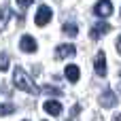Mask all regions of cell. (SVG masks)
<instances>
[{
  "instance_id": "7",
  "label": "cell",
  "mask_w": 121,
  "mask_h": 121,
  "mask_svg": "<svg viewBox=\"0 0 121 121\" xmlns=\"http://www.w3.org/2000/svg\"><path fill=\"white\" fill-rule=\"evenodd\" d=\"M100 104H102L104 108H113V106L117 104V96H115L111 89H104V91L100 94Z\"/></svg>"
},
{
  "instance_id": "11",
  "label": "cell",
  "mask_w": 121,
  "mask_h": 121,
  "mask_svg": "<svg viewBox=\"0 0 121 121\" xmlns=\"http://www.w3.org/2000/svg\"><path fill=\"white\" fill-rule=\"evenodd\" d=\"M9 19H11V9H9V4H4V6H0V30L9 23Z\"/></svg>"
},
{
  "instance_id": "12",
  "label": "cell",
  "mask_w": 121,
  "mask_h": 121,
  "mask_svg": "<svg viewBox=\"0 0 121 121\" xmlns=\"http://www.w3.org/2000/svg\"><path fill=\"white\" fill-rule=\"evenodd\" d=\"M62 32H64L66 36H77V34H79V28H77L74 23H64Z\"/></svg>"
},
{
  "instance_id": "6",
  "label": "cell",
  "mask_w": 121,
  "mask_h": 121,
  "mask_svg": "<svg viewBox=\"0 0 121 121\" xmlns=\"http://www.w3.org/2000/svg\"><path fill=\"white\" fill-rule=\"evenodd\" d=\"M94 68H96V74L98 77H106V55H104V51H98L96 53Z\"/></svg>"
},
{
  "instance_id": "5",
  "label": "cell",
  "mask_w": 121,
  "mask_h": 121,
  "mask_svg": "<svg viewBox=\"0 0 121 121\" xmlns=\"http://www.w3.org/2000/svg\"><path fill=\"white\" fill-rule=\"evenodd\" d=\"M19 47H21V51H23V53H36V49H38V45H36L34 36H30V34L21 36V40H19Z\"/></svg>"
},
{
  "instance_id": "9",
  "label": "cell",
  "mask_w": 121,
  "mask_h": 121,
  "mask_svg": "<svg viewBox=\"0 0 121 121\" xmlns=\"http://www.w3.org/2000/svg\"><path fill=\"white\" fill-rule=\"evenodd\" d=\"M43 108H45L49 115H53V117H60V115H62V111H64V108H62V104H60L57 100H47V102L43 104Z\"/></svg>"
},
{
  "instance_id": "14",
  "label": "cell",
  "mask_w": 121,
  "mask_h": 121,
  "mask_svg": "<svg viewBox=\"0 0 121 121\" xmlns=\"http://www.w3.org/2000/svg\"><path fill=\"white\" fill-rule=\"evenodd\" d=\"M11 113H15V106H13V104H0V115H2V117H6V115H11Z\"/></svg>"
},
{
  "instance_id": "16",
  "label": "cell",
  "mask_w": 121,
  "mask_h": 121,
  "mask_svg": "<svg viewBox=\"0 0 121 121\" xmlns=\"http://www.w3.org/2000/svg\"><path fill=\"white\" fill-rule=\"evenodd\" d=\"M79 113H81V106H79V104H74V106L70 108V115H72V117H77Z\"/></svg>"
},
{
  "instance_id": "13",
  "label": "cell",
  "mask_w": 121,
  "mask_h": 121,
  "mask_svg": "<svg viewBox=\"0 0 121 121\" xmlns=\"http://www.w3.org/2000/svg\"><path fill=\"white\" fill-rule=\"evenodd\" d=\"M40 91H43V94H49V96H62V89H60V87H51V85L40 87Z\"/></svg>"
},
{
  "instance_id": "15",
  "label": "cell",
  "mask_w": 121,
  "mask_h": 121,
  "mask_svg": "<svg viewBox=\"0 0 121 121\" xmlns=\"http://www.w3.org/2000/svg\"><path fill=\"white\" fill-rule=\"evenodd\" d=\"M9 64H11L9 55H6V53H0V70H2V72H4V70L9 68Z\"/></svg>"
},
{
  "instance_id": "18",
  "label": "cell",
  "mask_w": 121,
  "mask_h": 121,
  "mask_svg": "<svg viewBox=\"0 0 121 121\" xmlns=\"http://www.w3.org/2000/svg\"><path fill=\"white\" fill-rule=\"evenodd\" d=\"M117 51H119V55H121V34H119V38H117Z\"/></svg>"
},
{
  "instance_id": "2",
  "label": "cell",
  "mask_w": 121,
  "mask_h": 121,
  "mask_svg": "<svg viewBox=\"0 0 121 121\" xmlns=\"http://www.w3.org/2000/svg\"><path fill=\"white\" fill-rule=\"evenodd\" d=\"M94 15L96 17H111L113 15V2L111 0H98L96 6H94Z\"/></svg>"
},
{
  "instance_id": "1",
  "label": "cell",
  "mask_w": 121,
  "mask_h": 121,
  "mask_svg": "<svg viewBox=\"0 0 121 121\" xmlns=\"http://www.w3.org/2000/svg\"><path fill=\"white\" fill-rule=\"evenodd\" d=\"M13 83H15L17 89H21V91H26V94H40V87H36V85L30 81V77L26 74V70H23L21 66L15 68V72H13Z\"/></svg>"
},
{
  "instance_id": "3",
  "label": "cell",
  "mask_w": 121,
  "mask_h": 121,
  "mask_svg": "<svg viewBox=\"0 0 121 121\" xmlns=\"http://www.w3.org/2000/svg\"><path fill=\"white\" fill-rule=\"evenodd\" d=\"M106 32H111V26H108V23H104V21L94 23V26H91V30H89V38H91V40H100Z\"/></svg>"
},
{
  "instance_id": "8",
  "label": "cell",
  "mask_w": 121,
  "mask_h": 121,
  "mask_svg": "<svg viewBox=\"0 0 121 121\" xmlns=\"http://www.w3.org/2000/svg\"><path fill=\"white\" fill-rule=\"evenodd\" d=\"M74 45H70V43H64V45H60L57 49H55V57L57 60H66L68 55H74Z\"/></svg>"
},
{
  "instance_id": "10",
  "label": "cell",
  "mask_w": 121,
  "mask_h": 121,
  "mask_svg": "<svg viewBox=\"0 0 121 121\" xmlns=\"http://www.w3.org/2000/svg\"><path fill=\"white\" fill-rule=\"evenodd\" d=\"M64 74H66V79H68L70 83H77V81H79V77H81V70H79V66L68 64V66H66V70H64Z\"/></svg>"
},
{
  "instance_id": "17",
  "label": "cell",
  "mask_w": 121,
  "mask_h": 121,
  "mask_svg": "<svg viewBox=\"0 0 121 121\" xmlns=\"http://www.w3.org/2000/svg\"><path fill=\"white\" fill-rule=\"evenodd\" d=\"M32 2H34V0H17V4H19L21 9H26V6H30Z\"/></svg>"
},
{
  "instance_id": "4",
  "label": "cell",
  "mask_w": 121,
  "mask_h": 121,
  "mask_svg": "<svg viewBox=\"0 0 121 121\" xmlns=\"http://www.w3.org/2000/svg\"><path fill=\"white\" fill-rule=\"evenodd\" d=\"M51 17H53L51 9H49V6H40V9L36 11V17H34V21H36V26L40 28V26H47V23L51 21Z\"/></svg>"
}]
</instances>
